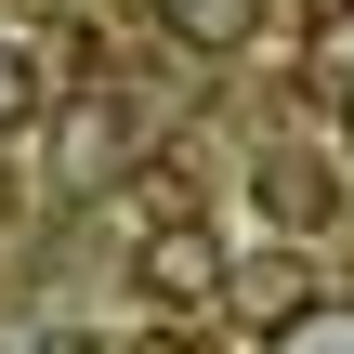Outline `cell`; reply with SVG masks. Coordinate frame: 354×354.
Wrapping results in <instances>:
<instances>
[{
	"label": "cell",
	"mask_w": 354,
	"mask_h": 354,
	"mask_svg": "<svg viewBox=\"0 0 354 354\" xmlns=\"http://www.w3.org/2000/svg\"><path fill=\"white\" fill-rule=\"evenodd\" d=\"M131 276H145V302H158V315L223 302V250H210V223H158V236L131 250Z\"/></svg>",
	"instance_id": "1"
},
{
	"label": "cell",
	"mask_w": 354,
	"mask_h": 354,
	"mask_svg": "<svg viewBox=\"0 0 354 354\" xmlns=\"http://www.w3.org/2000/svg\"><path fill=\"white\" fill-rule=\"evenodd\" d=\"M328 210H342V184H328L315 158H263V223H276V236H315Z\"/></svg>",
	"instance_id": "2"
},
{
	"label": "cell",
	"mask_w": 354,
	"mask_h": 354,
	"mask_svg": "<svg viewBox=\"0 0 354 354\" xmlns=\"http://www.w3.org/2000/svg\"><path fill=\"white\" fill-rule=\"evenodd\" d=\"M118 158H131V105H79L66 118V171L79 184H118Z\"/></svg>",
	"instance_id": "3"
},
{
	"label": "cell",
	"mask_w": 354,
	"mask_h": 354,
	"mask_svg": "<svg viewBox=\"0 0 354 354\" xmlns=\"http://www.w3.org/2000/svg\"><path fill=\"white\" fill-rule=\"evenodd\" d=\"M158 26H171V39H197V53H236V39L263 26V0H158Z\"/></svg>",
	"instance_id": "4"
},
{
	"label": "cell",
	"mask_w": 354,
	"mask_h": 354,
	"mask_svg": "<svg viewBox=\"0 0 354 354\" xmlns=\"http://www.w3.org/2000/svg\"><path fill=\"white\" fill-rule=\"evenodd\" d=\"M276 354H354V302H302L276 328Z\"/></svg>",
	"instance_id": "5"
},
{
	"label": "cell",
	"mask_w": 354,
	"mask_h": 354,
	"mask_svg": "<svg viewBox=\"0 0 354 354\" xmlns=\"http://www.w3.org/2000/svg\"><path fill=\"white\" fill-rule=\"evenodd\" d=\"M236 302H250L263 328H289V315H302L315 289H302V263H250V289H236Z\"/></svg>",
	"instance_id": "6"
},
{
	"label": "cell",
	"mask_w": 354,
	"mask_h": 354,
	"mask_svg": "<svg viewBox=\"0 0 354 354\" xmlns=\"http://www.w3.org/2000/svg\"><path fill=\"white\" fill-rule=\"evenodd\" d=\"M26 118H39V53L0 39V131H26Z\"/></svg>",
	"instance_id": "7"
},
{
	"label": "cell",
	"mask_w": 354,
	"mask_h": 354,
	"mask_svg": "<svg viewBox=\"0 0 354 354\" xmlns=\"http://www.w3.org/2000/svg\"><path fill=\"white\" fill-rule=\"evenodd\" d=\"M131 354H210V328H184V315H171V328H145Z\"/></svg>",
	"instance_id": "8"
},
{
	"label": "cell",
	"mask_w": 354,
	"mask_h": 354,
	"mask_svg": "<svg viewBox=\"0 0 354 354\" xmlns=\"http://www.w3.org/2000/svg\"><path fill=\"white\" fill-rule=\"evenodd\" d=\"M0 210H13V184H0Z\"/></svg>",
	"instance_id": "9"
}]
</instances>
